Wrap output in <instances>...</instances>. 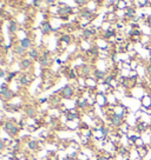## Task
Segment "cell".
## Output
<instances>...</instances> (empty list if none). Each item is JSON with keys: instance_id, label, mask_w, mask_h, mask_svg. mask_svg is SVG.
<instances>
[{"instance_id": "obj_20", "label": "cell", "mask_w": 151, "mask_h": 160, "mask_svg": "<svg viewBox=\"0 0 151 160\" xmlns=\"http://www.w3.org/2000/svg\"><path fill=\"white\" fill-rule=\"evenodd\" d=\"M27 114L31 115V117H33V115H34V111H33L32 108H30V111H27Z\"/></svg>"}, {"instance_id": "obj_25", "label": "cell", "mask_w": 151, "mask_h": 160, "mask_svg": "<svg viewBox=\"0 0 151 160\" xmlns=\"http://www.w3.org/2000/svg\"><path fill=\"white\" fill-rule=\"evenodd\" d=\"M4 148V144L1 143V141H0V149H3Z\"/></svg>"}, {"instance_id": "obj_22", "label": "cell", "mask_w": 151, "mask_h": 160, "mask_svg": "<svg viewBox=\"0 0 151 160\" xmlns=\"http://www.w3.org/2000/svg\"><path fill=\"white\" fill-rule=\"evenodd\" d=\"M117 28H123L124 27V24L123 23H117V26H116Z\"/></svg>"}, {"instance_id": "obj_24", "label": "cell", "mask_w": 151, "mask_h": 160, "mask_svg": "<svg viewBox=\"0 0 151 160\" xmlns=\"http://www.w3.org/2000/svg\"><path fill=\"white\" fill-rule=\"evenodd\" d=\"M77 4H78V5H84L85 1H77Z\"/></svg>"}, {"instance_id": "obj_4", "label": "cell", "mask_w": 151, "mask_h": 160, "mask_svg": "<svg viewBox=\"0 0 151 160\" xmlns=\"http://www.w3.org/2000/svg\"><path fill=\"white\" fill-rule=\"evenodd\" d=\"M145 146V141H144V139L140 137L136 140V143H135V148H142Z\"/></svg>"}, {"instance_id": "obj_7", "label": "cell", "mask_w": 151, "mask_h": 160, "mask_svg": "<svg viewBox=\"0 0 151 160\" xmlns=\"http://www.w3.org/2000/svg\"><path fill=\"white\" fill-rule=\"evenodd\" d=\"M72 94H73V91H72V88L70 87V86H67V87L64 88V95H65L66 98H70Z\"/></svg>"}, {"instance_id": "obj_10", "label": "cell", "mask_w": 151, "mask_h": 160, "mask_svg": "<svg viewBox=\"0 0 151 160\" xmlns=\"http://www.w3.org/2000/svg\"><path fill=\"white\" fill-rule=\"evenodd\" d=\"M20 83H21L23 85H27V84H30V78H27V77H23L21 80H20Z\"/></svg>"}, {"instance_id": "obj_3", "label": "cell", "mask_w": 151, "mask_h": 160, "mask_svg": "<svg viewBox=\"0 0 151 160\" xmlns=\"http://www.w3.org/2000/svg\"><path fill=\"white\" fill-rule=\"evenodd\" d=\"M123 117H119V115H113L112 118H111V123H112V125L113 126H116V127H120L123 125Z\"/></svg>"}, {"instance_id": "obj_6", "label": "cell", "mask_w": 151, "mask_h": 160, "mask_svg": "<svg viewBox=\"0 0 151 160\" xmlns=\"http://www.w3.org/2000/svg\"><path fill=\"white\" fill-rule=\"evenodd\" d=\"M138 67H139V63L137 61V60L134 59V60L130 61V68H131V71H137Z\"/></svg>"}, {"instance_id": "obj_8", "label": "cell", "mask_w": 151, "mask_h": 160, "mask_svg": "<svg viewBox=\"0 0 151 160\" xmlns=\"http://www.w3.org/2000/svg\"><path fill=\"white\" fill-rule=\"evenodd\" d=\"M20 44H21V45H20L21 47L26 48V47H28L30 45H31V40L27 39V38H25V39H23V40H21V43H20Z\"/></svg>"}, {"instance_id": "obj_21", "label": "cell", "mask_w": 151, "mask_h": 160, "mask_svg": "<svg viewBox=\"0 0 151 160\" xmlns=\"http://www.w3.org/2000/svg\"><path fill=\"white\" fill-rule=\"evenodd\" d=\"M30 55H31L32 58H37V52L36 51H31V52H30Z\"/></svg>"}, {"instance_id": "obj_12", "label": "cell", "mask_w": 151, "mask_h": 160, "mask_svg": "<svg viewBox=\"0 0 151 160\" xmlns=\"http://www.w3.org/2000/svg\"><path fill=\"white\" fill-rule=\"evenodd\" d=\"M30 65H31V63H30L28 59H26V60H24V61H23V67H24V68H27Z\"/></svg>"}, {"instance_id": "obj_9", "label": "cell", "mask_w": 151, "mask_h": 160, "mask_svg": "<svg viewBox=\"0 0 151 160\" xmlns=\"http://www.w3.org/2000/svg\"><path fill=\"white\" fill-rule=\"evenodd\" d=\"M47 54H44V57L42 58V60H40V64H42L43 66H47L48 65V63H47Z\"/></svg>"}, {"instance_id": "obj_11", "label": "cell", "mask_w": 151, "mask_h": 160, "mask_svg": "<svg viewBox=\"0 0 151 160\" xmlns=\"http://www.w3.org/2000/svg\"><path fill=\"white\" fill-rule=\"evenodd\" d=\"M37 145H38L37 141H30V143H28V147L32 148V149H34V148L37 147Z\"/></svg>"}, {"instance_id": "obj_1", "label": "cell", "mask_w": 151, "mask_h": 160, "mask_svg": "<svg viewBox=\"0 0 151 160\" xmlns=\"http://www.w3.org/2000/svg\"><path fill=\"white\" fill-rule=\"evenodd\" d=\"M140 104H142V107L144 108H151V95L149 93L144 94L142 97V100H140Z\"/></svg>"}, {"instance_id": "obj_17", "label": "cell", "mask_w": 151, "mask_h": 160, "mask_svg": "<svg viewBox=\"0 0 151 160\" xmlns=\"http://www.w3.org/2000/svg\"><path fill=\"white\" fill-rule=\"evenodd\" d=\"M50 31V25L48 24H44V33H47Z\"/></svg>"}, {"instance_id": "obj_27", "label": "cell", "mask_w": 151, "mask_h": 160, "mask_svg": "<svg viewBox=\"0 0 151 160\" xmlns=\"http://www.w3.org/2000/svg\"><path fill=\"white\" fill-rule=\"evenodd\" d=\"M65 160H72V158H70V157H68V158H66Z\"/></svg>"}, {"instance_id": "obj_14", "label": "cell", "mask_w": 151, "mask_h": 160, "mask_svg": "<svg viewBox=\"0 0 151 160\" xmlns=\"http://www.w3.org/2000/svg\"><path fill=\"white\" fill-rule=\"evenodd\" d=\"M1 93L6 97V98H9V97H11V92H8L7 91V89H3V91H1Z\"/></svg>"}, {"instance_id": "obj_19", "label": "cell", "mask_w": 151, "mask_h": 160, "mask_svg": "<svg viewBox=\"0 0 151 160\" xmlns=\"http://www.w3.org/2000/svg\"><path fill=\"white\" fill-rule=\"evenodd\" d=\"M146 73H148V75L151 78V64H150V65L146 67Z\"/></svg>"}, {"instance_id": "obj_2", "label": "cell", "mask_w": 151, "mask_h": 160, "mask_svg": "<svg viewBox=\"0 0 151 160\" xmlns=\"http://www.w3.org/2000/svg\"><path fill=\"white\" fill-rule=\"evenodd\" d=\"M125 18L129 20H132L136 18V7H130L125 9Z\"/></svg>"}, {"instance_id": "obj_13", "label": "cell", "mask_w": 151, "mask_h": 160, "mask_svg": "<svg viewBox=\"0 0 151 160\" xmlns=\"http://www.w3.org/2000/svg\"><path fill=\"white\" fill-rule=\"evenodd\" d=\"M96 75H97V78H104L105 77V73L102 72V71H97L96 72Z\"/></svg>"}, {"instance_id": "obj_28", "label": "cell", "mask_w": 151, "mask_h": 160, "mask_svg": "<svg viewBox=\"0 0 151 160\" xmlns=\"http://www.w3.org/2000/svg\"><path fill=\"white\" fill-rule=\"evenodd\" d=\"M136 160H144V159H142V158H140V157H139V158H137Z\"/></svg>"}, {"instance_id": "obj_5", "label": "cell", "mask_w": 151, "mask_h": 160, "mask_svg": "<svg viewBox=\"0 0 151 160\" xmlns=\"http://www.w3.org/2000/svg\"><path fill=\"white\" fill-rule=\"evenodd\" d=\"M6 129L7 131H9L12 134H15L17 132H18V128L13 125V124H6Z\"/></svg>"}, {"instance_id": "obj_23", "label": "cell", "mask_w": 151, "mask_h": 160, "mask_svg": "<svg viewBox=\"0 0 151 160\" xmlns=\"http://www.w3.org/2000/svg\"><path fill=\"white\" fill-rule=\"evenodd\" d=\"M63 40H64V41H65V43H70V38H68L67 35H65V37L63 38Z\"/></svg>"}, {"instance_id": "obj_26", "label": "cell", "mask_w": 151, "mask_h": 160, "mask_svg": "<svg viewBox=\"0 0 151 160\" xmlns=\"http://www.w3.org/2000/svg\"><path fill=\"white\" fill-rule=\"evenodd\" d=\"M0 77H4V72H0Z\"/></svg>"}, {"instance_id": "obj_15", "label": "cell", "mask_w": 151, "mask_h": 160, "mask_svg": "<svg viewBox=\"0 0 151 160\" xmlns=\"http://www.w3.org/2000/svg\"><path fill=\"white\" fill-rule=\"evenodd\" d=\"M91 34H93V31H90V29H86V31L84 32V35L87 38V37H90Z\"/></svg>"}, {"instance_id": "obj_16", "label": "cell", "mask_w": 151, "mask_h": 160, "mask_svg": "<svg viewBox=\"0 0 151 160\" xmlns=\"http://www.w3.org/2000/svg\"><path fill=\"white\" fill-rule=\"evenodd\" d=\"M15 29H17V26H15L14 23H12V25L9 26V31H11V32H15Z\"/></svg>"}, {"instance_id": "obj_18", "label": "cell", "mask_w": 151, "mask_h": 160, "mask_svg": "<svg viewBox=\"0 0 151 160\" xmlns=\"http://www.w3.org/2000/svg\"><path fill=\"white\" fill-rule=\"evenodd\" d=\"M23 52H24V47L20 46V47L17 48V53H18V54H23Z\"/></svg>"}]
</instances>
